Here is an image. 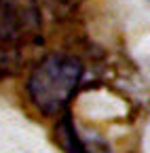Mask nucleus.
I'll return each mask as SVG.
<instances>
[{"instance_id":"7ed1b4c3","label":"nucleus","mask_w":150,"mask_h":153,"mask_svg":"<svg viewBox=\"0 0 150 153\" xmlns=\"http://www.w3.org/2000/svg\"><path fill=\"white\" fill-rule=\"evenodd\" d=\"M55 143L64 153H110V147L97 136H85L76 128L72 115L66 111L55 123Z\"/></svg>"},{"instance_id":"f257e3e1","label":"nucleus","mask_w":150,"mask_h":153,"mask_svg":"<svg viewBox=\"0 0 150 153\" xmlns=\"http://www.w3.org/2000/svg\"><path fill=\"white\" fill-rule=\"evenodd\" d=\"M85 66L70 53H49L34 66L28 76L26 91L30 102L47 117H59L68 111Z\"/></svg>"},{"instance_id":"f03ea898","label":"nucleus","mask_w":150,"mask_h":153,"mask_svg":"<svg viewBox=\"0 0 150 153\" xmlns=\"http://www.w3.org/2000/svg\"><path fill=\"white\" fill-rule=\"evenodd\" d=\"M42 43L38 0H0V74H11L19 51Z\"/></svg>"},{"instance_id":"20e7f679","label":"nucleus","mask_w":150,"mask_h":153,"mask_svg":"<svg viewBox=\"0 0 150 153\" xmlns=\"http://www.w3.org/2000/svg\"><path fill=\"white\" fill-rule=\"evenodd\" d=\"M59 2H61V4H72L74 0H59Z\"/></svg>"}]
</instances>
